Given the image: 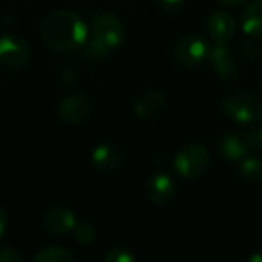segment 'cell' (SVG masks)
<instances>
[{
  "instance_id": "obj_15",
  "label": "cell",
  "mask_w": 262,
  "mask_h": 262,
  "mask_svg": "<svg viewBox=\"0 0 262 262\" xmlns=\"http://www.w3.org/2000/svg\"><path fill=\"white\" fill-rule=\"evenodd\" d=\"M241 26L250 37H262V0H253L241 15Z\"/></svg>"
},
{
  "instance_id": "obj_23",
  "label": "cell",
  "mask_w": 262,
  "mask_h": 262,
  "mask_svg": "<svg viewBox=\"0 0 262 262\" xmlns=\"http://www.w3.org/2000/svg\"><path fill=\"white\" fill-rule=\"evenodd\" d=\"M23 256L11 247H0V262H21Z\"/></svg>"
},
{
  "instance_id": "obj_17",
  "label": "cell",
  "mask_w": 262,
  "mask_h": 262,
  "mask_svg": "<svg viewBox=\"0 0 262 262\" xmlns=\"http://www.w3.org/2000/svg\"><path fill=\"white\" fill-rule=\"evenodd\" d=\"M35 262H74L75 256L64 247L46 246L34 255Z\"/></svg>"
},
{
  "instance_id": "obj_25",
  "label": "cell",
  "mask_w": 262,
  "mask_h": 262,
  "mask_svg": "<svg viewBox=\"0 0 262 262\" xmlns=\"http://www.w3.org/2000/svg\"><path fill=\"white\" fill-rule=\"evenodd\" d=\"M61 81H63L66 86H72V84H75V81H77V78H75V72H74L72 69H69V68L63 69V71H61Z\"/></svg>"
},
{
  "instance_id": "obj_28",
  "label": "cell",
  "mask_w": 262,
  "mask_h": 262,
  "mask_svg": "<svg viewBox=\"0 0 262 262\" xmlns=\"http://www.w3.org/2000/svg\"><path fill=\"white\" fill-rule=\"evenodd\" d=\"M261 94H262V83H261Z\"/></svg>"
},
{
  "instance_id": "obj_22",
  "label": "cell",
  "mask_w": 262,
  "mask_h": 262,
  "mask_svg": "<svg viewBox=\"0 0 262 262\" xmlns=\"http://www.w3.org/2000/svg\"><path fill=\"white\" fill-rule=\"evenodd\" d=\"M239 52H241V57H244L246 60H256L259 57L261 46L253 40H246L241 43Z\"/></svg>"
},
{
  "instance_id": "obj_26",
  "label": "cell",
  "mask_w": 262,
  "mask_h": 262,
  "mask_svg": "<svg viewBox=\"0 0 262 262\" xmlns=\"http://www.w3.org/2000/svg\"><path fill=\"white\" fill-rule=\"evenodd\" d=\"M6 226H8V216H6L5 210L0 207V238H2L3 233L6 232Z\"/></svg>"
},
{
  "instance_id": "obj_13",
  "label": "cell",
  "mask_w": 262,
  "mask_h": 262,
  "mask_svg": "<svg viewBox=\"0 0 262 262\" xmlns=\"http://www.w3.org/2000/svg\"><path fill=\"white\" fill-rule=\"evenodd\" d=\"M164 106H166V95L161 91L149 89L135 100L134 111L140 120H150L157 117Z\"/></svg>"
},
{
  "instance_id": "obj_12",
  "label": "cell",
  "mask_w": 262,
  "mask_h": 262,
  "mask_svg": "<svg viewBox=\"0 0 262 262\" xmlns=\"http://www.w3.org/2000/svg\"><path fill=\"white\" fill-rule=\"evenodd\" d=\"M218 155L229 163H239L250 152L246 138L236 134H226L216 141Z\"/></svg>"
},
{
  "instance_id": "obj_6",
  "label": "cell",
  "mask_w": 262,
  "mask_h": 262,
  "mask_svg": "<svg viewBox=\"0 0 262 262\" xmlns=\"http://www.w3.org/2000/svg\"><path fill=\"white\" fill-rule=\"evenodd\" d=\"M31 60L29 45L15 35L5 34L0 37V61L8 68H23Z\"/></svg>"
},
{
  "instance_id": "obj_14",
  "label": "cell",
  "mask_w": 262,
  "mask_h": 262,
  "mask_svg": "<svg viewBox=\"0 0 262 262\" xmlns=\"http://www.w3.org/2000/svg\"><path fill=\"white\" fill-rule=\"evenodd\" d=\"M92 164L95 169L101 172H114L117 170L124 160L123 150L115 144H100L94 149L91 155Z\"/></svg>"
},
{
  "instance_id": "obj_7",
  "label": "cell",
  "mask_w": 262,
  "mask_h": 262,
  "mask_svg": "<svg viewBox=\"0 0 262 262\" xmlns=\"http://www.w3.org/2000/svg\"><path fill=\"white\" fill-rule=\"evenodd\" d=\"M209 58L213 66V71L221 80L232 81L239 77V63L236 57L232 54V51L227 48V45H215L213 48H210Z\"/></svg>"
},
{
  "instance_id": "obj_4",
  "label": "cell",
  "mask_w": 262,
  "mask_h": 262,
  "mask_svg": "<svg viewBox=\"0 0 262 262\" xmlns=\"http://www.w3.org/2000/svg\"><path fill=\"white\" fill-rule=\"evenodd\" d=\"M126 31L121 20L109 12H101L95 15L92 21V38L101 43L107 51L115 49L124 40Z\"/></svg>"
},
{
  "instance_id": "obj_2",
  "label": "cell",
  "mask_w": 262,
  "mask_h": 262,
  "mask_svg": "<svg viewBox=\"0 0 262 262\" xmlns=\"http://www.w3.org/2000/svg\"><path fill=\"white\" fill-rule=\"evenodd\" d=\"M223 112L239 124H261L262 103L250 92L246 91H232L224 95L221 101Z\"/></svg>"
},
{
  "instance_id": "obj_9",
  "label": "cell",
  "mask_w": 262,
  "mask_h": 262,
  "mask_svg": "<svg viewBox=\"0 0 262 262\" xmlns=\"http://www.w3.org/2000/svg\"><path fill=\"white\" fill-rule=\"evenodd\" d=\"M60 118L68 124H80L91 114V103L83 94H71L58 106Z\"/></svg>"
},
{
  "instance_id": "obj_20",
  "label": "cell",
  "mask_w": 262,
  "mask_h": 262,
  "mask_svg": "<svg viewBox=\"0 0 262 262\" xmlns=\"http://www.w3.org/2000/svg\"><path fill=\"white\" fill-rule=\"evenodd\" d=\"M135 259H137L135 253H132L129 249H124V247L109 249L104 255L106 262H134Z\"/></svg>"
},
{
  "instance_id": "obj_10",
  "label": "cell",
  "mask_w": 262,
  "mask_h": 262,
  "mask_svg": "<svg viewBox=\"0 0 262 262\" xmlns=\"http://www.w3.org/2000/svg\"><path fill=\"white\" fill-rule=\"evenodd\" d=\"M207 29L215 45H229L236 32V20L227 11H215L207 20Z\"/></svg>"
},
{
  "instance_id": "obj_21",
  "label": "cell",
  "mask_w": 262,
  "mask_h": 262,
  "mask_svg": "<svg viewBox=\"0 0 262 262\" xmlns=\"http://www.w3.org/2000/svg\"><path fill=\"white\" fill-rule=\"evenodd\" d=\"M246 141L249 144V149L250 150H255V152H262V123L255 127V129H250L247 134H246Z\"/></svg>"
},
{
  "instance_id": "obj_24",
  "label": "cell",
  "mask_w": 262,
  "mask_h": 262,
  "mask_svg": "<svg viewBox=\"0 0 262 262\" xmlns=\"http://www.w3.org/2000/svg\"><path fill=\"white\" fill-rule=\"evenodd\" d=\"M186 0H158V5L166 12H177L184 6Z\"/></svg>"
},
{
  "instance_id": "obj_18",
  "label": "cell",
  "mask_w": 262,
  "mask_h": 262,
  "mask_svg": "<svg viewBox=\"0 0 262 262\" xmlns=\"http://www.w3.org/2000/svg\"><path fill=\"white\" fill-rule=\"evenodd\" d=\"M74 235H75L77 243H80L83 246H89V244L95 243V239H97V229L89 223H81V224L75 226Z\"/></svg>"
},
{
  "instance_id": "obj_5",
  "label": "cell",
  "mask_w": 262,
  "mask_h": 262,
  "mask_svg": "<svg viewBox=\"0 0 262 262\" xmlns=\"http://www.w3.org/2000/svg\"><path fill=\"white\" fill-rule=\"evenodd\" d=\"M210 46L198 34H187L175 45V57L184 68H198L209 58Z\"/></svg>"
},
{
  "instance_id": "obj_1",
  "label": "cell",
  "mask_w": 262,
  "mask_h": 262,
  "mask_svg": "<svg viewBox=\"0 0 262 262\" xmlns=\"http://www.w3.org/2000/svg\"><path fill=\"white\" fill-rule=\"evenodd\" d=\"M40 37L52 51H72L86 41L88 25L72 11H54L43 18Z\"/></svg>"
},
{
  "instance_id": "obj_19",
  "label": "cell",
  "mask_w": 262,
  "mask_h": 262,
  "mask_svg": "<svg viewBox=\"0 0 262 262\" xmlns=\"http://www.w3.org/2000/svg\"><path fill=\"white\" fill-rule=\"evenodd\" d=\"M83 46V54L88 57V58H92V60H100V58H104L109 51L101 45L98 43L95 38H86V41L81 45Z\"/></svg>"
},
{
  "instance_id": "obj_29",
  "label": "cell",
  "mask_w": 262,
  "mask_h": 262,
  "mask_svg": "<svg viewBox=\"0 0 262 262\" xmlns=\"http://www.w3.org/2000/svg\"><path fill=\"white\" fill-rule=\"evenodd\" d=\"M123 2H127V0H123Z\"/></svg>"
},
{
  "instance_id": "obj_16",
  "label": "cell",
  "mask_w": 262,
  "mask_h": 262,
  "mask_svg": "<svg viewBox=\"0 0 262 262\" xmlns=\"http://www.w3.org/2000/svg\"><path fill=\"white\" fill-rule=\"evenodd\" d=\"M238 177L247 183H256L262 180V161L256 157H244L238 164Z\"/></svg>"
},
{
  "instance_id": "obj_3",
  "label": "cell",
  "mask_w": 262,
  "mask_h": 262,
  "mask_svg": "<svg viewBox=\"0 0 262 262\" xmlns=\"http://www.w3.org/2000/svg\"><path fill=\"white\" fill-rule=\"evenodd\" d=\"M173 166L175 170L186 180L200 178L210 167V152L203 144H187L177 154Z\"/></svg>"
},
{
  "instance_id": "obj_27",
  "label": "cell",
  "mask_w": 262,
  "mask_h": 262,
  "mask_svg": "<svg viewBox=\"0 0 262 262\" xmlns=\"http://www.w3.org/2000/svg\"><path fill=\"white\" fill-rule=\"evenodd\" d=\"M220 2H223L226 5H241V3H246L249 0H220Z\"/></svg>"
},
{
  "instance_id": "obj_8",
  "label": "cell",
  "mask_w": 262,
  "mask_h": 262,
  "mask_svg": "<svg viewBox=\"0 0 262 262\" xmlns=\"http://www.w3.org/2000/svg\"><path fill=\"white\" fill-rule=\"evenodd\" d=\"M177 193V184L167 173L154 175L146 184V198L155 206L169 204Z\"/></svg>"
},
{
  "instance_id": "obj_11",
  "label": "cell",
  "mask_w": 262,
  "mask_h": 262,
  "mask_svg": "<svg viewBox=\"0 0 262 262\" xmlns=\"http://www.w3.org/2000/svg\"><path fill=\"white\" fill-rule=\"evenodd\" d=\"M77 226V218L72 210L64 207H54L48 210L43 216V227L46 232L55 236L68 235L74 232Z\"/></svg>"
}]
</instances>
